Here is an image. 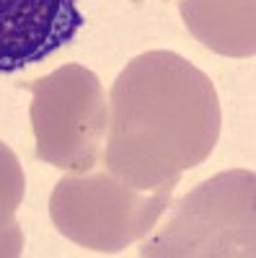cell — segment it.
<instances>
[{
	"mask_svg": "<svg viewBox=\"0 0 256 258\" xmlns=\"http://www.w3.org/2000/svg\"><path fill=\"white\" fill-rule=\"evenodd\" d=\"M220 129L207 73L171 49H150L127 62L109 91L104 165L142 191L179 183L212 155Z\"/></svg>",
	"mask_w": 256,
	"mask_h": 258,
	"instance_id": "1",
	"label": "cell"
},
{
	"mask_svg": "<svg viewBox=\"0 0 256 258\" xmlns=\"http://www.w3.org/2000/svg\"><path fill=\"white\" fill-rule=\"evenodd\" d=\"M179 183H163L153 191L132 188L109 168H91L62 176L49 197L55 227L80 248L119 253L153 232L171 207Z\"/></svg>",
	"mask_w": 256,
	"mask_h": 258,
	"instance_id": "2",
	"label": "cell"
},
{
	"mask_svg": "<svg viewBox=\"0 0 256 258\" xmlns=\"http://www.w3.org/2000/svg\"><path fill=\"white\" fill-rule=\"evenodd\" d=\"M256 176L233 168L194 186L171 207L166 225L140 245L142 258L256 255Z\"/></svg>",
	"mask_w": 256,
	"mask_h": 258,
	"instance_id": "3",
	"label": "cell"
},
{
	"mask_svg": "<svg viewBox=\"0 0 256 258\" xmlns=\"http://www.w3.org/2000/svg\"><path fill=\"white\" fill-rule=\"evenodd\" d=\"M21 88L31 93L29 116L39 160L68 173L98 165L109 101L93 70L70 62Z\"/></svg>",
	"mask_w": 256,
	"mask_h": 258,
	"instance_id": "4",
	"label": "cell"
},
{
	"mask_svg": "<svg viewBox=\"0 0 256 258\" xmlns=\"http://www.w3.org/2000/svg\"><path fill=\"white\" fill-rule=\"evenodd\" d=\"M83 24L78 0H0V75L68 47Z\"/></svg>",
	"mask_w": 256,
	"mask_h": 258,
	"instance_id": "5",
	"label": "cell"
},
{
	"mask_svg": "<svg viewBox=\"0 0 256 258\" xmlns=\"http://www.w3.org/2000/svg\"><path fill=\"white\" fill-rule=\"evenodd\" d=\"M189 34L223 57H253L256 0H179Z\"/></svg>",
	"mask_w": 256,
	"mask_h": 258,
	"instance_id": "6",
	"label": "cell"
},
{
	"mask_svg": "<svg viewBox=\"0 0 256 258\" xmlns=\"http://www.w3.org/2000/svg\"><path fill=\"white\" fill-rule=\"evenodd\" d=\"M26 194V176L16 153L0 142V258L24 253V235L16 222V212Z\"/></svg>",
	"mask_w": 256,
	"mask_h": 258,
	"instance_id": "7",
	"label": "cell"
},
{
	"mask_svg": "<svg viewBox=\"0 0 256 258\" xmlns=\"http://www.w3.org/2000/svg\"><path fill=\"white\" fill-rule=\"evenodd\" d=\"M137 3H140V0H137Z\"/></svg>",
	"mask_w": 256,
	"mask_h": 258,
	"instance_id": "8",
	"label": "cell"
}]
</instances>
